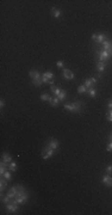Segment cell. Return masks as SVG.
<instances>
[{"label":"cell","instance_id":"cell-36","mask_svg":"<svg viewBox=\"0 0 112 215\" xmlns=\"http://www.w3.org/2000/svg\"><path fill=\"white\" fill-rule=\"evenodd\" d=\"M109 140H110V141H112V134L109 136Z\"/></svg>","mask_w":112,"mask_h":215},{"label":"cell","instance_id":"cell-33","mask_svg":"<svg viewBox=\"0 0 112 215\" xmlns=\"http://www.w3.org/2000/svg\"><path fill=\"white\" fill-rule=\"evenodd\" d=\"M57 67H60V68H63V62H62V61H58V62H57Z\"/></svg>","mask_w":112,"mask_h":215},{"label":"cell","instance_id":"cell-35","mask_svg":"<svg viewBox=\"0 0 112 215\" xmlns=\"http://www.w3.org/2000/svg\"><path fill=\"white\" fill-rule=\"evenodd\" d=\"M4 105H5V103H4V100H1V102H0V107L4 108Z\"/></svg>","mask_w":112,"mask_h":215},{"label":"cell","instance_id":"cell-25","mask_svg":"<svg viewBox=\"0 0 112 215\" xmlns=\"http://www.w3.org/2000/svg\"><path fill=\"white\" fill-rule=\"evenodd\" d=\"M0 165H1L0 173H1V175H4V173H5V171H6V166H7V165H6V162H5V161H2V160H1V164H0Z\"/></svg>","mask_w":112,"mask_h":215},{"label":"cell","instance_id":"cell-22","mask_svg":"<svg viewBox=\"0 0 112 215\" xmlns=\"http://www.w3.org/2000/svg\"><path fill=\"white\" fill-rule=\"evenodd\" d=\"M58 103H60V99L56 97V98H53V100L50 102V105H51V107H54V108H56L57 105H58Z\"/></svg>","mask_w":112,"mask_h":215},{"label":"cell","instance_id":"cell-31","mask_svg":"<svg viewBox=\"0 0 112 215\" xmlns=\"http://www.w3.org/2000/svg\"><path fill=\"white\" fill-rule=\"evenodd\" d=\"M106 173H107V175H111L112 173V165H110V166L106 167Z\"/></svg>","mask_w":112,"mask_h":215},{"label":"cell","instance_id":"cell-2","mask_svg":"<svg viewBox=\"0 0 112 215\" xmlns=\"http://www.w3.org/2000/svg\"><path fill=\"white\" fill-rule=\"evenodd\" d=\"M92 40L98 43H104L105 41H107V37L104 34H99V35H92Z\"/></svg>","mask_w":112,"mask_h":215},{"label":"cell","instance_id":"cell-30","mask_svg":"<svg viewBox=\"0 0 112 215\" xmlns=\"http://www.w3.org/2000/svg\"><path fill=\"white\" fill-rule=\"evenodd\" d=\"M107 121H110V122H112V110H110L109 112H107Z\"/></svg>","mask_w":112,"mask_h":215},{"label":"cell","instance_id":"cell-17","mask_svg":"<svg viewBox=\"0 0 112 215\" xmlns=\"http://www.w3.org/2000/svg\"><path fill=\"white\" fill-rule=\"evenodd\" d=\"M30 77L32 79H38V78H41V74L37 71H30Z\"/></svg>","mask_w":112,"mask_h":215},{"label":"cell","instance_id":"cell-18","mask_svg":"<svg viewBox=\"0 0 112 215\" xmlns=\"http://www.w3.org/2000/svg\"><path fill=\"white\" fill-rule=\"evenodd\" d=\"M97 69H98V72H99V73L104 72V69H105V63H103L101 61H99V62H98V65H97Z\"/></svg>","mask_w":112,"mask_h":215},{"label":"cell","instance_id":"cell-14","mask_svg":"<svg viewBox=\"0 0 112 215\" xmlns=\"http://www.w3.org/2000/svg\"><path fill=\"white\" fill-rule=\"evenodd\" d=\"M50 90H51V92H53V93L55 94L56 97H58V94H60V93L62 92L60 87H56V86H51V89H50Z\"/></svg>","mask_w":112,"mask_h":215},{"label":"cell","instance_id":"cell-5","mask_svg":"<svg viewBox=\"0 0 112 215\" xmlns=\"http://www.w3.org/2000/svg\"><path fill=\"white\" fill-rule=\"evenodd\" d=\"M110 56H112V52H106V50H101L100 53H99V60L103 62L104 60H106V59H109Z\"/></svg>","mask_w":112,"mask_h":215},{"label":"cell","instance_id":"cell-26","mask_svg":"<svg viewBox=\"0 0 112 215\" xmlns=\"http://www.w3.org/2000/svg\"><path fill=\"white\" fill-rule=\"evenodd\" d=\"M78 92H79V93H85V92H87V87H86L85 85H80V86L78 87Z\"/></svg>","mask_w":112,"mask_h":215},{"label":"cell","instance_id":"cell-8","mask_svg":"<svg viewBox=\"0 0 112 215\" xmlns=\"http://www.w3.org/2000/svg\"><path fill=\"white\" fill-rule=\"evenodd\" d=\"M63 77H65V79H68V80H70V79H73L74 78V73L72 71H69V69H63Z\"/></svg>","mask_w":112,"mask_h":215},{"label":"cell","instance_id":"cell-11","mask_svg":"<svg viewBox=\"0 0 112 215\" xmlns=\"http://www.w3.org/2000/svg\"><path fill=\"white\" fill-rule=\"evenodd\" d=\"M6 196H9L10 198H13V197L17 196V187H12V188L9 190V192H7Z\"/></svg>","mask_w":112,"mask_h":215},{"label":"cell","instance_id":"cell-12","mask_svg":"<svg viewBox=\"0 0 112 215\" xmlns=\"http://www.w3.org/2000/svg\"><path fill=\"white\" fill-rule=\"evenodd\" d=\"M2 161H5L7 165H9L10 162L12 161V157L10 155V153H7V152H4V153H2Z\"/></svg>","mask_w":112,"mask_h":215},{"label":"cell","instance_id":"cell-4","mask_svg":"<svg viewBox=\"0 0 112 215\" xmlns=\"http://www.w3.org/2000/svg\"><path fill=\"white\" fill-rule=\"evenodd\" d=\"M53 153H54V149H51V148L47 147V148L42 152V158H43V159H49V158L53 157Z\"/></svg>","mask_w":112,"mask_h":215},{"label":"cell","instance_id":"cell-3","mask_svg":"<svg viewBox=\"0 0 112 215\" xmlns=\"http://www.w3.org/2000/svg\"><path fill=\"white\" fill-rule=\"evenodd\" d=\"M6 209H7L9 212H17V210H18V203H17V201L13 200V201H11L10 203H7Z\"/></svg>","mask_w":112,"mask_h":215},{"label":"cell","instance_id":"cell-23","mask_svg":"<svg viewBox=\"0 0 112 215\" xmlns=\"http://www.w3.org/2000/svg\"><path fill=\"white\" fill-rule=\"evenodd\" d=\"M87 92H88V94H90L91 97H93V98L97 96V91H95V89H93V87H92V89H87Z\"/></svg>","mask_w":112,"mask_h":215},{"label":"cell","instance_id":"cell-28","mask_svg":"<svg viewBox=\"0 0 112 215\" xmlns=\"http://www.w3.org/2000/svg\"><path fill=\"white\" fill-rule=\"evenodd\" d=\"M2 176H4V178L6 179V180H11V178H12V176H11V172H10V171H5V173H4V175H2Z\"/></svg>","mask_w":112,"mask_h":215},{"label":"cell","instance_id":"cell-15","mask_svg":"<svg viewBox=\"0 0 112 215\" xmlns=\"http://www.w3.org/2000/svg\"><path fill=\"white\" fill-rule=\"evenodd\" d=\"M41 99H42V100H47V102L50 103V102L53 100V97H50L47 93H42V94H41Z\"/></svg>","mask_w":112,"mask_h":215},{"label":"cell","instance_id":"cell-13","mask_svg":"<svg viewBox=\"0 0 112 215\" xmlns=\"http://www.w3.org/2000/svg\"><path fill=\"white\" fill-rule=\"evenodd\" d=\"M16 201L17 203H24L28 201V195L24 194V195H20V196H16Z\"/></svg>","mask_w":112,"mask_h":215},{"label":"cell","instance_id":"cell-20","mask_svg":"<svg viewBox=\"0 0 112 215\" xmlns=\"http://www.w3.org/2000/svg\"><path fill=\"white\" fill-rule=\"evenodd\" d=\"M32 84H34V85H36V86H41V85L43 84V80H42V78H38V79H32Z\"/></svg>","mask_w":112,"mask_h":215},{"label":"cell","instance_id":"cell-29","mask_svg":"<svg viewBox=\"0 0 112 215\" xmlns=\"http://www.w3.org/2000/svg\"><path fill=\"white\" fill-rule=\"evenodd\" d=\"M5 187H6V180L5 179H1L0 180V189H1V191L5 190Z\"/></svg>","mask_w":112,"mask_h":215},{"label":"cell","instance_id":"cell-34","mask_svg":"<svg viewBox=\"0 0 112 215\" xmlns=\"http://www.w3.org/2000/svg\"><path fill=\"white\" fill-rule=\"evenodd\" d=\"M109 108H110V110H112V100L109 102Z\"/></svg>","mask_w":112,"mask_h":215},{"label":"cell","instance_id":"cell-16","mask_svg":"<svg viewBox=\"0 0 112 215\" xmlns=\"http://www.w3.org/2000/svg\"><path fill=\"white\" fill-rule=\"evenodd\" d=\"M51 14H53L55 18H57V17H60L61 11H60L58 9H56V7H53V9H51Z\"/></svg>","mask_w":112,"mask_h":215},{"label":"cell","instance_id":"cell-27","mask_svg":"<svg viewBox=\"0 0 112 215\" xmlns=\"http://www.w3.org/2000/svg\"><path fill=\"white\" fill-rule=\"evenodd\" d=\"M57 98L60 99V100H65V99L67 98V92H66V91H62V92L58 94V97H57Z\"/></svg>","mask_w":112,"mask_h":215},{"label":"cell","instance_id":"cell-6","mask_svg":"<svg viewBox=\"0 0 112 215\" xmlns=\"http://www.w3.org/2000/svg\"><path fill=\"white\" fill-rule=\"evenodd\" d=\"M103 183L106 185V187H109V188H111L112 187V177L110 176V175H105L103 177Z\"/></svg>","mask_w":112,"mask_h":215},{"label":"cell","instance_id":"cell-10","mask_svg":"<svg viewBox=\"0 0 112 215\" xmlns=\"http://www.w3.org/2000/svg\"><path fill=\"white\" fill-rule=\"evenodd\" d=\"M103 50H106V52H112V43L107 40L103 43Z\"/></svg>","mask_w":112,"mask_h":215},{"label":"cell","instance_id":"cell-24","mask_svg":"<svg viewBox=\"0 0 112 215\" xmlns=\"http://www.w3.org/2000/svg\"><path fill=\"white\" fill-rule=\"evenodd\" d=\"M63 108H65L66 110H68V111L75 112V109H74V107H73V104H65V107Z\"/></svg>","mask_w":112,"mask_h":215},{"label":"cell","instance_id":"cell-21","mask_svg":"<svg viewBox=\"0 0 112 215\" xmlns=\"http://www.w3.org/2000/svg\"><path fill=\"white\" fill-rule=\"evenodd\" d=\"M25 194V189L23 187H17V196H20V195H24Z\"/></svg>","mask_w":112,"mask_h":215},{"label":"cell","instance_id":"cell-9","mask_svg":"<svg viewBox=\"0 0 112 215\" xmlns=\"http://www.w3.org/2000/svg\"><path fill=\"white\" fill-rule=\"evenodd\" d=\"M47 146L49 147V148H51V149H54V151H55V149H57V148H58V142H57L56 140H54V139H53V140H50V141L48 142Z\"/></svg>","mask_w":112,"mask_h":215},{"label":"cell","instance_id":"cell-32","mask_svg":"<svg viewBox=\"0 0 112 215\" xmlns=\"http://www.w3.org/2000/svg\"><path fill=\"white\" fill-rule=\"evenodd\" d=\"M106 149H107L109 152H112V141H110V143L107 145V147H106Z\"/></svg>","mask_w":112,"mask_h":215},{"label":"cell","instance_id":"cell-7","mask_svg":"<svg viewBox=\"0 0 112 215\" xmlns=\"http://www.w3.org/2000/svg\"><path fill=\"white\" fill-rule=\"evenodd\" d=\"M95 82H97V79H94V78H88V79H86V81H85V86H86L87 89H92L94 85H95Z\"/></svg>","mask_w":112,"mask_h":215},{"label":"cell","instance_id":"cell-19","mask_svg":"<svg viewBox=\"0 0 112 215\" xmlns=\"http://www.w3.org/2000/svg\"><path fill=\"white\" fill-rule=\"evenodd\" d=\"M7 169H9L10 171H17V164L13 162V161H11L9 165H7Z\"/></svg>","mask_w":112,"mask_h":215},{"label":"cell","instance_id":"cell-1","mask_svg":"<svg viewBox=\"0 0 112 215\" xmlns=\"http://www.w3.org/2000/svg\"><path fill=\"white\" fill-rule=\"evenodd\" d=\"M53 78H54V74H53L51 72H45V73L42 75L43 82H48V84H53V82H54Z\"/></svg>","mask_w":112,"mask_h":215}]
</instances>
